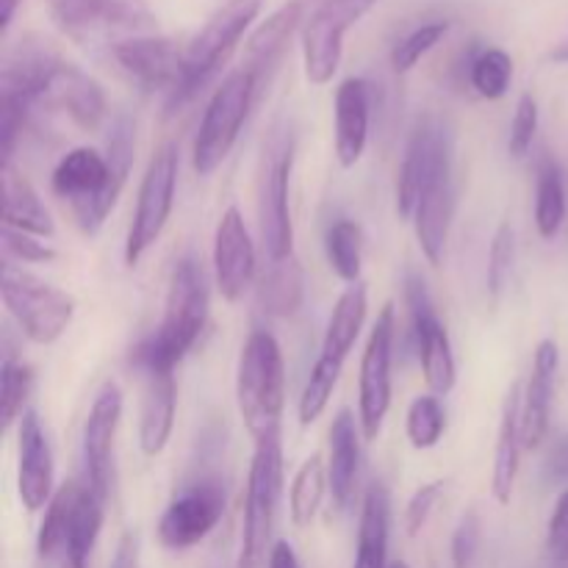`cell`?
<instances>
[{"instance_id": "obj_32", "label": "cell", "mask_w": 568, "mask_h": 568, "mask_svg": "<svg viewBox=\"0 0 568 568\" xmlns=\"http://www.w3.org/2000/svg\"><path fill=\"white\" fill-rule=\"evenodd\" d=\"M305 275L294 255L283 261H270V270L258 283V303L270 316H292L303 305Z\"/></svg>"}, {"instance_id": "obj_31", "label": "cell", "mask_w": 568, "mask_h": 568, "mask_svg": "<svg viewBox=\"0 0 568 568\" xmlns=\"http://www.w3.org/2000/svg\"><path fill=\"white\" fill-rule=\"evenodd\" d=\"M103 503L89 486H78L75 503H72L70 527H67V568H87L92 549L98 544L100 527H103Z\"/></svg>"}, {"instance_id": "obj_51", "label": "cell", "mask_w": 568, "mask_h": 568, "mask_svg": "<svg viewBox=\"0 0 568 568\" xmlns=\"http://www.w3.org/2000/svg\"><path fill=\"white\" fill-rule=\"evenodd\" d=\"M17 6H20V0H0V31H9L11 20H14L17 14Z\"/></svg>"}, {"instance_id": "obj_45", "label": "cell", "mask_w": 568, "mask_h": 568, "mask_svg": "<svg viewBox=\"0 0 568 568\" xmlns=\"http://www.w3.org/2000/svg\"><path fill=\"white\" fill-rule=\"evenodd\" d=\"M3 250L22 264H44V261L55 258V250L39 242V236L14 231V227H3Z\"/></svg>"}, {"instance_id": "obj_21", "label": "cell", "mask_w": 568, "mask_h": 568, "mask_svg": "<svg viewBox=\"0 0 568 568\" xmlns=\"http://www.w3.org/2000/svg\"><path fill=\"white\" fill-rule=\"evenodd\" d=\"M558 364V344L552 338H544L536 347L530 383H527V392L521 397V444H525V449H536L547 438Z\"/></svg>"}, {"instance_id": "obj_35", "label": "cell", "mask_w": 568, "mask_h": 568, "mask_svg": "<svg viewBox=\"0 0 568 568\" xmlns=\"http://www.w3.org/2000/svg\"><path fill=\"white\" fill-rule=\"evenodd\" d=\"M361 247H364V236H361V227L355 225L353 220H338L327 227L325 253L327 261H331V270L336 272L342 281L358 283Z\"/></svg>"}, {"instance_id": "obj_33", "label": "cell", "mask_w": 568, "mask_h": 568, "mask_svg": "<svg viewBox=\"0 0 568 568\" xmlns=\"http://www.w3.org/2000/svg\"><path fill=\"white\" fill-rule=\"evenodd\" d=\"M327 469L322 464V455H311L303 466L297 469L292 483V494H288V514H292L294 527H308L320 514V505L325 499Z\"/></svg>"}, {"instance_id": "obj_15", "label": "cell", "mask_w": 568, "mask_h": 568, "mask_svg": "<svg viewBox=\"0 0 568 568\" xmlns=\"http://www.w3.org/2000/svg\"><path fill=\"white\" fill-rule=\"evenodd\" d=\"M222 510H225V486L216 477H205L166 505L159 521V541L175 552L197 547L220 525Z\"/></svg>"}, {"instance_id": "obj_50", "label": "cell", "mask_w": 568, "mask_h": 568, "mask_svg": "<svg viewBox=\"0 0 568 568\" xmlns=\"http://www.w3.org/2000/svg\"><path fill=\"white\" fill-rule=\"evenodd\" d=\"M270 568H303L297 560V552L288 541H277L270 549Z\"/></svg>"}, {"instance_id": "obj_36", "label": "cell", "mask_w": 568, "mask_h": 568, "mask_svg": "<svg viewBox=\"0 0 568 568\" xmlns=\"http://www.w3.org/2000/svg\"><path fill=\"white\" fill-rule=\"evenodd\" d=\"M33 388V369L26 361L14 358L11 353L3 355L0 366V416H3V430H11L17 419L26 414L28 394Z\"/></svg>"}, {"instance_id": "obj_1", "label": "cell", "mask_w": 568, "mask_h": 568, "mask_svg": "<svg viewBox=\"0 0 568 568\" xmlns=\"http://www.w3.org/2000/svg\"><path fill=\"white\" fill-rule=\"evenodd\" d=\"M0 94L14 98L28 111H61L81 131H98L105 120V94L92 75L61 59L44 39H26L6 59Z\"/></svg>"}, {"instance_id": "obj_20", "label": "cell", "mask_w": 568, "mask_h": 568, "mask_svg": "<svg viewBox=\"0 0 568 568\" xmlns=\"http://www.w3.org/2000/svg\"><path fill=\"white\" fill-rule=\"evenodd\" d=\"M17 491L31 514L42 510L53 499V449L42 430L37 410H26L20 419V466Z\"/></svg>"}, {"instance_id": "obj_17", "label": "cell", "mask_w": 568, "mask_h": 568, "mask_svg": "<svg viewBox=\"0 0 568 568\" xmlns=\"http://www.w3.org/2000/svg\"><path fill=\"white\" fill-rule=\"evenodd\" d=\"M122 416V392L114 381L105 383L89 408L83 425V466H87V486L100 499L109 497L111 486V453Z\"/></svg>"}, {"instance_id": "obj_48", "label": "cell", "mask_w": 568, "mask_h": 568, "mask_svg": "<svg viewBox=\"0 0 568 568\" xmlns=\"http://www.w3.org/2000/svg\"><path fill=\"white\" fill-rule=\"evenodd\" d=\"M547 477L552 483H568V433L555 442L547 458Z\"/></svg>"}, {"instance_id": "obj_25", "label": "cell", "mask_w": 568, "mask_h": 568, "mask_svg": "<svg viewBox=\"0 0 568 568\" xmlns=\"http://www.w3.org/2000/svg\"><path fill=\"white\" fill-rule=\"evenodd\" d=\"M0 189H3V227L31 233V236L50 239L55 233L50 211L39 200L37 189L11 161L0 166Z\"/></svg>"}, {"instance_id": "obj_28", "label": "cell", "mask_w": 568, "mask_h": 568, "mask_svg": "<svg viewBox=\"0 0 568 568\" xmlns=\"http://www.w3.org/2000/svg\"><path fill=\"white\" fill-rule=\"evenodd\" d=\"M521 386L516 383L505 397L503 422H499L497 455H494V475H491V494L499 505H508L514 497L516 475H519L521 458Z\"/></svg>"}, {"instance_id": "obj_2", "label": "cell", "mask_w": 568, "mask_h": 568, "mask_svg": "<svg viewBox=\"0 0 568 568\" xmlns=\"http://www.w3.org/2000/svg\"><path fill=\"white\" fill-rule=\"evenodd\" d=\"M136 148V125L131 116H116L109 133V150L75 148L55 164L50 186L67 200L83 233H98L109 220L111 209L120 200L128 183Z\"/></svg>"}, {"instance_id": "obj_18", "label": "cell", "mask_w": 568, "mask_h": 568, "mask_svg": "<svg viewBox=\"0 0 568 568\" xmlns=\"http://www.w3.org/2000/svg\"><path fill=\"white\" fill-rule=\"evenodd\" d=\"M255 275V244L236 205L222 214L214 233V277L227 303H239Z\"/></svg>"}, {"instance_id": "obj_40", "label": "cell", "mask_w": 568, "mask_h": 568, "mask_svg": "<svg viewBox=\"0 0 568 568\" xmlns=\"http://www.w3.org/2000/svg\"><path fill=\"white\" fill-rule=\"evenodd\" d=\"M444 427H447V416H444V408L436 394H422V397L410 403L405 430H408L410 444L416 449L436 447L444 436Z\"/></svg>"}, {"instance_id": "obj_9", "label": "cell", "mask_w": 568, "mask_h": 568, "mask_svg": "<svg viewBox=\"0 0 568 568\" xmlns=\"http://www.w3.org/2000/svg\"><path fill=\"white\" fill-rule=\"evenodd\" d=\"M55 26L78 42L155 33L159 20L148 0H44Z\"/></svg>"}, {"instance_id": "obj_16", "label": "cell", "mask_w": 568, "mask_h": 568, "mask_svg": "<svg viewBox=\"0 0 568 568\" xmlns=\"http://www.w3.org/2000/svg\"><path fill=\"white\" fill-rule=\"evenodd\" d=\"M111 55L142 92H166L172 98L186 78L183 48H178L175 39L159 37V33L114 42Z\"/></svg>"}, {"instance_id": "obj_26", "label": "cell", "mask_w": 568, "mask_h": 568, "mask_svg": "<svg viewBox=\"0 0 568 568\" xmlns=\"http://www.w3.org/2000/svg\"><path fill=\"white\" fill-rule=\"evenodd\" d=\"M303 20V0H288L281 9L272 11L253 33H250L247 44H244V70L253 72L255 78L266 75L272 64L283 55L292 33L300 28Z\"/></svg>"}, {"instance_id": "obj_41", "label": "cell", "mask_w": 568, "mask_h": 568, "mask_svg": "<svg viewBox=\"0 0 568 568\" xmlns=\"http://www.w3.org/2000/svg\"><path fill=\"white\" fill-rule=\"evenodd\" d=\"M447 28H449L447 22H427V26L414 28L408 37L399 39L392 50L394 72H399V75H403V72L414 70V67L419 64V61L425 59V55L430 53V50L436 48L444 37H447Z\"/></svg>"}, {"instance_id": "obj_19", "label": "cell", "mask_w": 568, "mask_h": 568, "mask_svg": "<svg viewBox=\"0 0 568 568\" xmlns=\"http://www.w3.org/2000/svg\"><path fill=\"white\" fill-rule=\"evenodd\" d=\"M288 181H292V148H283L277 159L266 164L261 178L258 220L264 250L270 261L288 258L294 247L292 211H288Z\"/></svg>"}, {"instance_id": "obj_13", "label": "cell", "mask_w": 568, "mask_h": 568, "mask_svg": "<svg viewBox=\"0 0 568 568\" xmlns=\"http://www.w3.org/2000/svg\"><path fill=\"white\" fill-rule=\"evenodd\" d=\"M392 358H394V305L388 303L377 316L361 358L358 414L366 442L381 436L383 419L392 405Z\"/></svg>"}, {"instance_id": "obj_49", "label": "cell", "mask_w": 568, "mask_h": 568, "mask_svg": "<svg viewBox=\"0 0 568 568\" xmlns=\"http://www.w3.org/2000/svg\"><path fill=\"white\" fill-rule=\"evenodd\" d=\"M111 568H136V536L133 532L122 536L114 560H111Z\"/></svg>"}, {"instance_id": "obj_4", "label": "cell", "mask_w": 568, "mask_h": 568, "mask_svg": "<svg viewBox=\"0 0 568 568\" xmlns=\"http://www.w3.org/2000/svg\"><path fill=\"white\" fill-rule=\"evenodd\" d=\"M236 403L250 436L258 438L281 433L286 405V364L277 338L266 331L250 333L239 355Z\"/></svg>"}, {"instance_id": "obj_24", "label": "cell", "mask_w": 568, "mask_h": 568, "mask_svg": "<svg viewBox=\"0 0 568 568\" xmlns=\"http://www.w3.org/2000/svg\"><path fill=\"white\" fill-rule=\"evenodd\" d=\"M178 386L172 372L144 375V397L139 410V447L148 458L164 453L166 442L175 427Z\"/></svg>"}, {"instance_id": "obj_14", "label": "cell", "mask_w": 568, "mask_h": 568, "mask_svg": "<svg viewBox=\"0 0 568 568\" xmlns=\"http://www.w3.org/2000/svg\"><path fill=\"white\" fill-rule=\"evenodd\" d=\"M405 300H408L410 308V327H414L416 349H419L425 381L436 397H444V394L453 392L455 377H458L449 333L447 327L442 325V320H438L430 292H427L425 281H422L419 275H408Z\"/></svg>"}, {"instance_id": "obj_47", "label": "cell", "mask_w": 568, "mask_h": 568, "mask_svg": "<svg viewBox=\"0 0 568 568\" xmlns=\"http://www.w3.org/2000/svg\"><path fill=\"white\" fill-rule=\"evenodd\" d=\"M547 547L555 558L568 564V488L555 503L552 519L547 527Z\"/></svg>"}, {"instance_id": "obj_11", "label": "cell", "mask_w": 568, "mask_h": 568, "mask_svg": "<svg viewBox=\"0 0 568 568\" xmlns=\"http://www.w3.org/2000/svg\"><path fill=\"white\" fill-rule=\"evenodd\" d=\"M375 0H325L303 26L305 78L314 87L333 81L344 53V37L372 11Z\"/></svg>"}, {"instance_id": "obj_7", "label": "cell", "mask_w": 568, "mask_h": 568, "mask_svg": "<svg viewBox=\"0 0 568 568\" xmlns=\"http://www.w3.org/2000/svg\"><path fill=\"white\" fill-rule=\"evenodd\" d=\"M0 294L9 314L14 316L20 331L33 344H53L64 336L75 316V297L64 288L39 281L31 272L14 264H3L0 272Z\"/></svg>"}, {"instance_id": "obj_53", "label": "cell", "mask_w": 568, "mask_h": 568, "mask_svg": "<svg viewBox=\"0 0 568 568\" xmlns=\"http://www.w3.org/2000/svg\"><path fill=\"white\" fill-rule=\"evenodd\" d=\"M388 568H410L408 564H403V560H397V564H392Z\"/></svg>"}, {"instance_id": "obj_46", "label": "cell", "mask_w": 568, "mask_h": 568, "mask_svg": "<svg viewBox=\"0 0 568 568\" xmlns=\"http://www.w3.org/2000/svg\"><path fill=\"white\" fill-rule=\"evenodd\" d=\"M442 494H444V483H427V486H422L419 491L410 497L408 508H405V530H408V536H419L422 527H425L427 519H430L436 503L442 499Z\"/></svg>"}, {"instance_id": "obj_43", "label": "cell", "mask_w": 568, "mask_h": 568, "mask_svg": "<svg viewBox=\"0 0 568 568\" xmlns=\"http://www.w3.org/2000/svg\"><path fill=\"white\" fill-rule=\"evenodd\" d=\"M483 549V521L477 510L460 516L453 536V568H477Z\"/></svg>"}, {"instance_id": "obj_30", "label": "cell", "mask_w": 568, "mask_h": 568, "mask_svg": "<svg viewBox=\"0 0 568 568\" xmlns=\"http://www.w3.org/2000/svg\"><path fill=\"white\" fill-rule=\"evenodd\" d=\"M366 308H369V303H366V286L361 281L349 283L347 292L338 297L336 308H333L331 322H327L325 342H322L320 355L344 364L353 344L358 342V333L366 322Z\"/></svg>"}, {"instance_id": "obj_3", "label": "cell", "mask_w": 568, "mask_h": 568, "mask_svg": "<svg viewBox=\"0 0 568 568\" xmlns=\"http://www.w3.org/2000/svg\"><path fill=\"white\" fill-rule=\"evenodd\" d=\"M209 322V281L194 258L172 266L164 300V320L159 331L131 349V364L142 375L172 372L194 347Z\"/></svg>"}, {"instance_id": "obj_23", "label": "cell", "mask_w": 568, "mask_h": 568, "mask_svg": "<svg viewBox=\"0 0 568 568\" xmlns=\"http://www.w3.org/2000/svg\"><path fill=\"white\" fill-rule=\"evenodd\" d=\"M455 214V183L453 172L436 178L430 186L422 194L419 205L414 211V231L419 239V247L425 258L433 266L444 261V250H447L449 225H453Z\"/></svg>"}, {"instance_id": "obj_27", "label": "cell", "mask_w": 568, "mask_h": 568, "mask_svg": "<svg viewBox=\"0 0 568 568\" xmlns=\"http://www.w3.org/2000/svg\"><path fill=\"white\" fill-rule=\"evenodd\" d=\"M361 466V442L355 416L349 410H338L331 427V460H327V483H331L333 505L338 510L353 503L355 480Z\"/></svg>"}, {"instance_id": "obj_34", "label": "cell", "mask_w": 568, "mask_h": 568, "mask_svg": "<svg viewBox=\"0 0 568 568\" xmlns=\"http://www.w3.org/2000/svg\"><path fill=\"white\" fill-rule=\"evenodd\" d=\"M566 222V186L555 164H544L536 183V227L544 239H555Z\"/></svg>"}, {"instance_id": "obj_44", "label": "cell", "mask_w": 568, "mask_h": 568, "mask_svg": "<svg viewBox=\"0 0 568 568\" xmlns=\"http://www.w3.org/2000/svg\"><path fill=\"white\" fill-rule=\"evenodd\" d=\"M538 131V103L530 92H525L516 103V114L514 122H510V139H508V148L510 155L521 159L527 155V150L532 148V139H536Z\"/></svg>"}, {"instance_id": "obj_5", "label": "cell", "mask_w": 568, "mask_h": 568, "mask_svg": "<svg viewBox=\"0 0 568 568\" xmlns=\"http://www.w3.org/2000/svg\"><path fill=\"white\" fill-rule=\"evenodd\" d=\"M264 0H227L222 3L214 14L205 20V26L189 39L183 48V61H186V78H183L181 89L170 98V111L175 114L178 105L192 100L211 78L220 72L227 55L236 50L239 39L244 37L253 20L258 17Z\"/></svg>"}, {"instance_id": "obj_8", "label": "cell", "mask_w": 568, "mask_h": 568, "mask_svg": "<svg viewBox=\"0 0 568 568\" xmlns=\"http://www.w3.org/2000/svg\"><path fill=\"white\" fill-rule=\"evenodd\" d=\"M255 89H258V78L250 70H244V67L233 70L231 75L216 87L214 98L205 105L197 139H194L192 164L197 175H211V172H216V166L227 159V153H231L233 144H236L244 120H247L250 114Z\"/></svg>"}, {"instance_id": "obj_6", "label": "cell", "mask_w": 568, "mask_h": 568, "mask_svg": "<svg viewBox=\"0 0 568 568\" xmlns=\"http://www.w3.org/2000/svg\"><path fill=\"white\" fill-rule=\"evenodd\" d=\"M283 486L281 433L255 442L253 464L247 477V497L242 514V541H239V568H258L275 525L277 499Z\"/></svg>"}, {"instance_id": "obj_29", "label": "cell", "mask_w": 568, "mask_h": 568, "mask_svg": "<svg viewBox=\"0 0 568 568\" xmlns=\"http://www.w3.org/2000/svg\"><path fill=\"white\" fill-rule=\"evenodd\" d=\"M388 532H392V497L383 483H372L361 508L353 568H388Z\"/></svg>"}, {"instance_id": "obj_42", "label": "cell", "mask_w": 568, "mask_h": 568, "mask_svg": "<svg viewBox=\"0 0 568 568\" xmlns=\"http://www.w3.org/2000/svg\"><path fill=\"white\" fill-rule=\"evenodd\" d=\"M514 255H516V236L510 222H503L491 239V250H488V294L497 303L503 292L508 288L510 272H514Z\"/></svg>"}, {"instance_id": "obj_22", "label": "cell", "mask_w": 568, "mask_h": 568, "mask_svg": "<svg viewBox=\"0 0 568 568\" xmlns=\"http://www.w3.org/2000/svg\"><path fill=\"white\" fill-rule=\"evenodd\" d=\"M372 94L364 78H347L336 89V159L344 170L355 166L369 142Z\"/></svg>"}, {"instance_id": "obj_12", "label": "cell", "mask_w": 568, "mask_h": 568, "mask_svg": "<svg viewBox=\"0 0 568 568\" xmlns=\"http://www.w3.org/2000/svg\"><path fill=\"white\" fill-rule=\"evenodd\" d=\"M453 172V136L438 120L427 116L410 133L403 166L397 178V211L403 220H414L422 194L436 178Z\"/></svg>"}, {"instance_id": "obj_52", "label": "cell", "mask_w": 568, "mask_h": 568, "mask_svg": "<svg viewBox=\"0 0 568 568\" xmlns=\"http://www.w3.org/2000/svg\"><path fill=\"white\" fill-rule=\"evenodd\" d=\"M552 59H555V61H568V42H564L558 50H555Z\"/></svg>"}, {"instance_id": "obj_39", "label": "cell", "mask_w": 568, "mask_h": 568, "mask_svg": "<svg viewBox=\"0 0 568 568\" xmlns=\"http://www.w3.org/2000/svg\"><path fill=\"white\" fill-rule=\"evenodd\" d=\"M75 494H78V483H67V486H61L59 491L53 494V499L48 503V510H44V519L42 525H39V536H37L39 558H50V555H55V549L64 547Z\"/></svg>"}, {"instance_id": "obj_10", "label": "cell", "mask_w": 568, "mask_h": 568, "mask_svg": "<svg viewBox=\"0 0 568 568\" xmlns=\"http://www.w3.org/2000/svg\"><path fill=\"white\" fill-rule=\"evenodd\" d=\"M178 186V148L172 142H164L150 159L148 172L142 178L136 197V211L133 222L128 227L125 239V264L136 266L142 255L159 242L164 233L166 220L172 214Z\"/></svg>"}, {"instance_id": "obj_37", "label": "cell", "mask_w": 568, "mask_h": 568, "mask_svg": "<svg viewBox=\"0 0 568 568\" xmlns=\"http://www.w3.org/2000/svg\"><path fill=\"white\" fill-rule=\"evenodd\" d=\"M342 366L344 364H338V361L333 358H325V355L316 358L308 383H305L303 388V397H300V405H297L300 425L303 427L314 425V422L325 414L327 403H331L333 397V388H336L338 383V375H342Z\"/></svg>"}, {"instance_id": "obj_38", "label": "cell", "mask_w": 568, "mask_h": 568, "mask_svg": "<svg viewBox=\"0 0 568 568\" xmlns=\"http://www.w3.org/2000/svg\"><path fill=\"white\" fill-rule=\"evenodd\" d=\"M469 81L480 98H505L510 89V81H514V59L503 48H486L471 61Z\"/></svg>"}]
</instances>
